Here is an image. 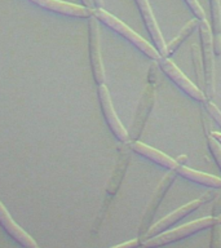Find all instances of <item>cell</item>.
I'll use <instances>...</instances> for the list:
<instances>
[{
  "instance_id": "6da1fadb",
  "label": "cell",
  "mask_w": 221,
  "mask_h": 248,
  "mask_svg": "<svg viewBox=\"0 0 221 248\" xmlns=\"http://www.w3.org/2000/svg\"><path fill=\"white\" fill-rule=\"evenodd\" d=\"M93 16H95L98 21H102L106 26L112 29L115 32L122 35L124 39H127L128 42L132 43V44H133L140 52H142L145 56H147L149 58H153V60H157V61L160 58V53L157 50V48L150 46L145 39L141 38L139 34H136L132 29H129L127 25H124L120 19H118L116 17L110 15L109 12H106L105 9H102V8H97V9H95V12H93Z\"/></svg>"
},
{
  "instance_id": "7a4b0ae2",
  "label": "cell",
  "mask_w": 221,
  "mask_h": 248,
  "mask_svg": "<svg viewBox=\"0 0 221 248\" xmlns=\"http://www.w3.org/2000/svg\"><path fill=\"white\" fill-rule=\"evenodd\" d=\"M216 222V217H205L201 220L193 221L189 224L182 225L180 228H176L170 232H164L159 235H155L153 238L145 239L143 242V247L145 248H157L160 246H166V244L174 243L177 240H181L184 238L193 235L195 232H199L205 229L212 228L213 224Z\"/></svg>"
},
{
  "instance_id": "3957f363",
  "label": "cell",
  "mask_w": 221,
  "mask_h": 248,
  "mask_svg": "<svg viewBox=\"0 0 221 248\" xmlns=\"http://www.w3.org/2000/svg\"><path fill=\"white\" fill-rule=\"evenodd\" d=\"M199 36L202 43V58L205 67V94L208 98L215 96V61H213V35L208 21L199 22Z\"/></svg>"
},
{
  "instance_id": "277c9868",
  "label": "cell",
  "mask_w": 221,
  "mask_h": 248,
  "mask_svg": "<svg viewBox=\"0 0 221 248\" xmlns=\"http://www.w3.org/2000/svg\"><path fill=\"white\" fill-rule=\"evenodd\" d=\"M159 66L163 70V73L166 74L167 77L170 78L171 80L174 81V84L177 85L178 88L181 89L182 92L191 97L193 100L199 101V102H205V92L199 89L195 84H193L188 78L184 75L181 70L178 69L177 66L174 65V62L171 61L170 58L167 57H160L158 60Z\"/></svg>"
},
{
  "instance_id": "5b68a950",
  "label": "cell",
  "mask_w": 221,
  "mask_h": 248,
  "mask_svg": "<svg viewBox=\"0 0 221 248\" xmlns=\"http://www.w3.org/2000/svg\"><path fill=\"white\" fill-rule=\"evenodd\" d=\"M176 176H177L176 170H168V173L164 176V178L160 181V184H159L157 190H155V193L153 194L150 203L147 204V208L146 211H145V213H143L142 221H141V225H140V238H143L145 234L147 232V230L150 229L151 221L154 218L155 213H157V209H158V207L160 205V203H162L163 198H164V195L167 194V191L170 190V187L172 186L174 180H176Z\"/></svg>"
},
{
  "instance_id": "8992f818",
  "label": "cell",
  "mask_w": 221,
  "mask_h": 248,
  "mask_svg": "<svg viewBox=\"0 0 221 248\" xmlns=\"http://www.w3.org/2000/svg\"><path fill=\"white\" fill-rule=\"evenodd\" d=\"M155 104V91L153 84H147L145 91H143L141 100H140L139 108L136 111L135 119H133V124H132L131 132L128 133L129 135V140L132 142L133 141H139V139L142 135L145 125H146L147 118L150 115L151 110L154 108Z\"/></svg>"
},
{
  "instance_id": "52a82bcc",
  "label": "cell",
  "mask_w": 221,
  "mask_h": 248,
  "mask_svg": "<svg viewBox=\"0 0 221 248\" xmlns=\"http://www.w3.org/2000/svg\"><path fill=\"white\" fill-rule=\"evenodd\" d=\"M89 52H91V65L95 80L97 84L105 83V71L102 65L100 46V32H98V22L95 16L89 17Z\"/></svg>"
},
{
  "instance_id": "ba28073f",
  "label": "cell",
  "mask_w": 221,
  "mask_h": 248,
  "mask_svg": "<svg viewBox=\"0 0 221 248\" xmlns=\"http://www.w3.org/2000/svg\"><path fill=\"white\" fill-rule=\"evenodd\" d=\"M98 94H100L102 112H104V116L106 122H108L109 127H110V129H111V132L114 133L116 139L122 141V142H127L128 140H129V135H128V132L126 131V128L123 127V124L120 123L119 118L115 114V110L112 108L111 98H110V94H109V91L104 84L100 85Z\"/></svg>"
},
{
  "instance_id": "9c48e42d",
  "label": "cell",
  "mask_w": 221,
  "mask_h": 248,
  "mask_svg": "<svg viewBox=\"0 0 221 248\" xmlns=\"http://www.w3.org/2000/svg\"><path fill=\"white\" fill-rule=\"evenodd\" d=\"M202 204H205L203 201L201 199H197V201H193L188 203V204L182 205L178 209H176L174 212L170 213L168 216H166L164 218H162L160 221H158L157 224H154L153 226H150V229L147 230V232L143 236V239H149V238H153L155 235H159V234H162L167 230V229H170L172 225H174L177 221H180L181 218H184L185 216H188L189 213L194 212V211H197Z\"/></svg>"
},
{
  "instance_id": "30bf717a",
  "label": "cell",
  "mask_w": 221,
  "mask_h": 248,
  "mask_svg": "<svg viewBox=\"0 0 221 248\" xmlns=\"http://www.w3.org/2000/svg\"><path fill=\"white\" fill-rule=\"evenodd\" d=\"M135 1L137 4V7H139L140 12H141L145 26H146L153 42H154L155 48L160 53V56L164 57L166 56V43H164V39L162 36V32L159 30V26L157 25V21H155L153 11H151L150 5H149V1L147 0H135Z\"/></svg>"
},
{
  "instance_id": "8fae6325",
  "label": "cell",
  "mask_w": 221,
  "mask_h": 248,
  "mask_svg": "<svg viewBox=\"0 0 221 248\" xmlns=\"http://www.w3.org/2000/svg\"><path fill=\"white\" fill-rule=\"evenodd\" d=\"M32 3L38 4L40 7L50 9V11L57 12L61 15L66 16H75V17H92L95 9L91 8L81 7L77 4L66 3L61 0H31Z\"/></svg>"
},
{
  "instance_id": "7c38bea8",
  "label": "cell",
  "mask_w": 221,
  "mask_h": 248,
  "mask_svg": "<svg viewBox=\"0 0 221 248\" xmlns=\"http://www.w3.org/2000/svg\"><path fill=\"white\" fill-rule=\"evenodd\" d=\"M131 149L137 154L142 155L143 158L150 159L154 163L162 166L163 168H166L168 170H176L177 167L180 166L174 159L170 158L168 155H166L162 151L157 150V149H153V147L147 146L145 143L140 142V141H133L131 145Z\"/></svg>"
},
{
  "instance_id": "4fadbf2b",
  "label": "cell",
  "mask_w": 221,
  "mask_h": 248,
  "mask_svg": "<svg viewBox=\"0 0 221 248\" xmlns=\"http://www.w3.org/2000/svg\"><path fill=\"white\" fill-rule=\"evenodd\" d=\"M0 222H1V225H3L4 228H5V230H7L12 236H13L17 242L23 244L25 247L39 248L36 242H35L23 229H21L18 225L16 224L15 220H13L11 217V215L8 213V211L5 209V207H4L1 202H0Z\"/></svg>"
},
{
  "instance_id": "5bb4252c",
  "label": "cell",
  "mask_w": 221,
  "mask_h": 248,
  "mask_svg": "<svg viewBox=\"0 0 221 248\" xmlns=\"http://www.w3.org/2000/svg\"><path fill=\"white\" fill-rule=\"evenodd\" d=\"M176 173L182 176L186 180L197 182V184H201V185L208 186V187H212V189H221V178H219L217 176L190 170L185 166H178L177 170H176Z\"/></svg>"
},
{
  "instance_id": "9a60e30c",
  "label": "cell",
  "mask_w": 221,
  "mask_h": 248,
  "mask_svg": "<svg viewBox=\"0 0 221 248\" xmlns=\"http://www.w3.org/2000/svg\"><path fill=\"white\" fill-rule=\"evenodd\" d=\"M211 8V29L213 31V52L215 56H221V1L209 0Z\"/></svg>"
},
{
  "instance_id": "2e32d148",
  "label": "cell",
  "mask_w": 221,
  "mask_h": 248,
  "mask_svg": "<svg viewBox=\"0 0 221 248\" xmlns=\"http://www.w3.org/2000/svg\"><path fill=\"white\" fill-rule=\"evenodd\" d=\"M128 162H129V156L128 154H122L120 159L118 160V164H116L115 170L112 172V176L110 178V181L108 184V194L109 195H115V193L119 189L120 184H122V180H123L124 174H126V170H127Z\"/></svg>"
},
{
  "instance_id": "e0dca14e",
  "label": "cell",
  "mask_w": 221,
  "mask_h": 248,
  "mask_svg": "<svg viewBox=\"0 0 221 248\" xmlns=\"http://www.w3.org/2000/svg\"><path fill=\"white\" fill-rule=\"evenodd\" d=\"M199 22H201V21L197 18V19H191V21H189V22L186 23L185 26L181 29V31H180V34H178L177 36L172 40V42L166 44V56H164V57L172 56V54L177 50L178 46H181L182 43H184V40H185L188 36H190V35L193 34L197 27H199Z\"/></svg>"
},
{
  "instance_id": "ac0fdd59",
  "label": "cell",
  "mask_w": 221,
  "mask_h": 248,
  "mask_svg": "<svg viewBox=\"0 0 221 248\" xmlns=\"http://www.w3.org/2000/svg\"><path fill=\"white\" fill-rule=\"evenodd\" d=\"M191 60H193L194 73H195V78H197L198 84L205 85V67H203V58L201 57V48L194 44L191 46Z\"/></svg>"
},
{
  "instance_id": "d6986e66",
  "label": "cell",
  "mask_w": 221,
  "mask_h": 248,
  "mask_svg": "<svg viewBox=\"0 0 221 248\" xmlns=\"http://www.w3.org/2000/svg\"><path fill=\"white\" fill-rule=\"evenodd\" d=\"M207 142H208V147L209 151H211V154L213 155V158L216 160L217 166H219V168L221 170V143L213 139L212 136H208Z\"/></svg>"
},
{
  "instance_id": "ffe728a7",
  "label": "cell",
  "mask_w": 221,
  "mask_h": 248,
  "mask_svg": "<svg viewBox=\"0 0 221 248\" xmlns=\"http://www.w3.org/2000/svg\"><path fill=\"white\" fill-rule=\"evenodd\" d=\"M209 248H221V224L216 222L212 226V234H211V243Z\"/></svg>"
},
{
  "instance_id": "44dd1931",
  "label": "cell",
  "mask_w": 221,
  "mask_h": 248,
  "mask_svg": "<svg viewBox=\"0 0 221 248\" xmlns=\"http://www.w3.org/2000/svg\"><path fill=\"white\" fill-rule=\"evenodd\" d=\"M185 3L188 4V7L190 8V11L193 12L194 16H195L199 21L205 19V11H203V8L201 7V4L198 3V0H185Z\"/></svg>"
},
{
  "instance_id": "7402d4cb",
  "label": "cell",
  "mask_w": 221,
  "mask_h": 248,
  "mask_svg": "<svg viewBox=\"0 0 221 248\" xmlns=\"http://www.w3.org/2000/svg\"><path fill=\"white\" fill-rule=\"evenodd\" d=\"M205 108H207V111L211 115V118L221 127V111L216 108V105L212 104V102H207L205 104Z\"/></svg>"
},
{
  "instance_id": "603a6c76",
  "label": "cell",
  "mask_w": 221,
  "mask_h": 248,
  "mask_svg": "<svg viewBox=\"0 0 221 248\" xmlns=\"http://www.w3.org/2000/svg\"><path fill=\"white\" fill-rule=\"evenodd\" d=\"M220 215H221V191L220 193H217L216 198H215V203H213L212 213H211V216L219 217Z\"/></svg>"
},
{
  "instance_id": "cb8c5ba5",
  "label": "cell",
  "mask_w": 221,
  "mask_h": 248,
  "mask_svg": "<svg viewBox=\"0 0 221 248\" xmlns=\"http://www.w3.org/2000/svg\"><path fill=\"white\" fill-rule=\"evenodd\" d=\"M139 244H140V240L136 239V240H129V242H126V243L119 244V246H115V247H111V248H137Z\"/></svg>"
},
{
  "instance_id": "d4e9b609",
  "label": "cell",
  "mask_w": 221,
  "mask_h": 248,
  "mask_svg": "<svg viewBox=\"0 0 221 248\" xmlns=\"http://www.w3.org/2000/svg\"><path fill=\"white\" fill-rule=\"evenodd\" d=\"M83 3L85 4V7L87 8H91V9H93V5H95V1H93V0H83Z\"/></svg>"
},
{
  "instance_id": "484cf974",
  "label": "cell",
  "mask_w": 221,
  "mask_h": 248,
  "mask_svg": "<svg viewBox=\"0 0 221 248\" xmlns=\"http://www.w3.org/2000/svg\"><path fill=\"white\" fill-rule=\"evenodd\" d=\"M213 137V139L216 140V141H219V142L221 143V133H219V132H212V135H211Z\"/></svg>"
},
{
  "instance_id": "4316f807",
  "label": "cell",
  "mask_w": 221,
  "mask_h": 248,
  "mask_svg": "<svg viewBox=\"0 0 221 248\" xmlns=\"http://www.w3.org/2000/svg\"><path fill=\"white\" fill-rule=\"evenodd\" d=\"M186 159H188V158H186L185 155H182L181 158H178L177 160H176V162H177L178 164H180V166H184V162H186Z\"/></svg>"
},
{
  "instance_id": "83f0119b",
  "label": "cell",
  "mask_w": 221,
  "mask_h": 248,
  "mask_svg": "<svg viewBox=\"0 0 221 248\" xmlns=\"http://www.w3.org/2000/svg\"><path fill=\"white\" fill-rule=\"evenodd\" d=\"M95 3H96V5L98 8H102V5H104V0H93Z\"/></svg>"
},
{
  "instance_id": "f1b7e54d",
  "label": "cell",
  "mask_w": 221,
  "mask_h": 248,
  "mask_svg": "<svg viewBox=\"0 0 221 248\" xmlns=\"http://www.w3.org/2000/svg\"><path fill=\"white\" fill-rule=\"evenodd\" d=\"M216 220H217V222H220L221 224V215L219 217H216Z\"/></svg>"
}]
</instances>
